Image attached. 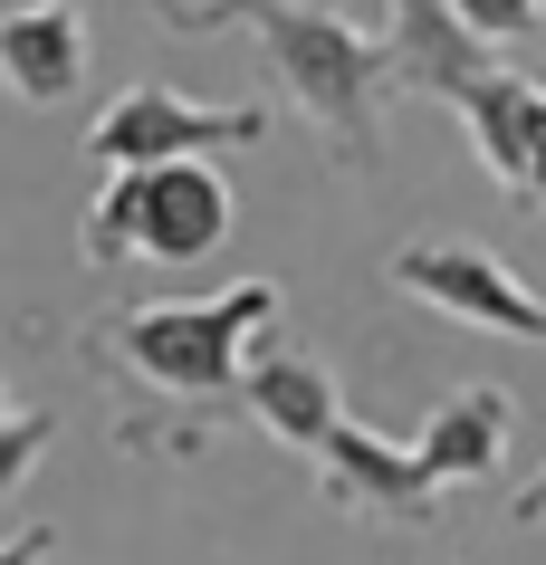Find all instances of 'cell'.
<instances>
[{"label": "cell", "instance_id": "9", "mask_svg": "<svg viewBox=\"0 0 546 565\" xmlns=\"http://www.w3.org/2000/svg\"><path fill=\"white\" fill-rule=\"evenodd\" d=\"M0 67H10V96L58 106V96L87 77V10H67V0L10 10V20H0Z\"/></svg>", "mask_w": 546, "mask_h": 565}, {"label": "cell", "instance_id": "13", "mask_svg": "<svg viewBox=\"0 0 546 565\" xmlns=\"http://www.w3.org/2000/svg\"><path fill=\"white\" fill-rule=\"evenodd\" d=\"M460 20H470L489 49H499V39H527V30H537V20H546V0H460Z\"/></svg>", "mask_w": 546, "mask_h": 565}, {"label": "cell", "instance_id": "4", "mask_svg": "<svg viewBox=\"0 0 546 565\" xmlns=\"http://www.w3.org/2000/svg\"><path fill=\"white\" fill-rule=\"evenodd\" d=\"M259 135H269V106H192L163 77H135L87 125V153L106 173H163V163H202L221 145H259Z\"/></svg>", "mask_w": 546, "mask_h": 565}, {"label": "cell", "instance_id": "1", "mask_svg": "<svg viewBox=\"0 0 546 565\" xmlns=\"http://www.w3.org/2000/svg\"><path fill=\"white\" fill-rule=\"evenodd\" d=\"M278 327V278H240L212 298H153V307H116L77 335L87 374L116 403V441L182 460L202 450L231 413H249V345Z\"/></svg>", "mask_w": 546, "mask_h": 565}, {"label": "cell", "instance_id": "7", "mask_svg": "<svg viewBox=\"0 0 546 565\" xmlns=\"http://www.w3.org/2000/svg\"><path fill=\"white\" fill-rule=\"evenodd\" d=\"M460 125L480 135V163L499 182H508L517 202L546 211V87L527 77V67H499V77H480V87L460 96Z\"/></svg>", "mask_w": 546, "mask_h": 565}, {"label": "cell", "instance_id": "8", "mask_svg": "<svg viewBox=\"0 0 546 565\" xmlns=\"http://www.w3.org/2000/svg\"><path fill=\"white\" fill-rule=\"evenodd\" d=\"M499 49H489L460 10H441V0H403L394 10V96H441V106H460V96L480 87V77H499Z\"/></svg>", "mask_w": 546, "mask_h": 565}, {"label": "cell", "instance_id": "11", "mask_svg": "<svg viewBox=\"0 0 546 565\" xmlns=\"http://www.w3.org/2000/svg\"><path fill=\"white\" fill-rule=\"evenodd\" d=\"M413 450L431 460V479H441V489H451V479H460V489H470V479H489V470H499V450H508V393H499V384L451 393Z\"/></svg>", "mask_w": 546, "mask_h": 565}, {"label": "cell", "instance_id": "6", "mask_svg": "<svg viewBox=\"0 0 546 565\" xmlns=\"http://www.w3.org/2000/svg\"><path fill=\"white\" fill-rule=\"evenodd\" d=\"M317 489H326L335 508H364V518H413V527H422L431 499H441V479H431L422 450L384 441V431H364V422H345V431L317 450Z\"/></svg>", "mask_w": 546, "mask_h": 565}, {"label": "cell", "instance_id": "3", "mask_svg": "<svg viewBox=\"0 0 546 565\" xmlns=\"http://www.w3.org/2000/svg\"><path fill=\"white\" fill-rule=\"evenodd\" d=\"M240 221L231 182L212 163H163V173H106L87 192V259L116 268V259H212L221 231Z\"/></svg>", "mask_w": 546, "mask_h": 565}, {"label": "cell", "instance_id": "12", "mask_svg": "<svg viewBox=\"0 0 546 565\" xmlns=\"http://www.w3.org/2000/svg\"><path fill=\"white\" fill-rule=\"evenodd\" d=\"M49 431H58V413H39V403H10V431H0V489H20V479H30V460L49 450Z\"/></svg>", "mask_w": 546, "mask_h": 565}, {"label": "cell", "instance_id": "2", "mask_svg": "<svg viewBox=\"0 0 546 565\" xmlns=\"http://www.w3.org/2000/svg\"><path fill=\"white\" fill-rule=\"evenodd\" d=\"M163 30L182 39H212L240 30L269 49V77L298 96V116L326 135V153L345 173H364L384 153V106H394V30L384 20H355V10H288V0H173Z\"/></svg>", "mask_w": 546, "mask_h": 565}, {"label": "cell", "instance_id": "5", "mask_svg": "<svg viewBox=\"0 0 546 565\" xmlns=\"http://www.w3.org/2000/svg\"><path fill=\"white\" fill-rule=\"evenodd\" d=\"M384 278L413 288V298H431L441 317H460V327H499V335L546 345V298H527V288L508 278V259H489V249H470V239H413V249H394Z\"/></svg>", "mask_w": 546, "mask_h": 565}, {"label": "cell", "instance_id": "15", "mask_svg": "<svg viewBox=\"0 0 546 565\" xmlns=\"http://www.w3.org/2000/svg\"><path fill=\"white\" fill-rule=\"evenodd\" d=\"M10 565H49V527H20V546H10Z\"/></svg>", "mask_w": 546, "mask_h": 565}, {"label": "cell", "instance_id": "14", "mask_svg": "<svg viewBox=\"0 0 546 565\" xmlns=\"http://www.w3.org/2000/svg\"><path fill=\"white\" fill-rule=\"evenodd\" d=\"M508 508H517V527H537V518H546V470H537V479H527V489H517V499H508Z\"/></svg>", "mask_w": 546, "mask_h": 565}, {"label": "cell", "instance_id": "10", "mask_svg": "<svg viewBox=\"0 0 546 565\" xmlns=\"http://www.w3.org/2000/svg\"><path fill=\"white\" fill-rule=\"evenodd\" d=\"M249 422L269 431V441H288V450H317L345 431V413H335V374L317 355H259L249 364Z\"/></svg>", "mask_w": 546, "mask_h": 565}]
</instances>
